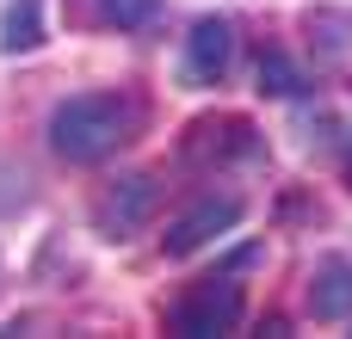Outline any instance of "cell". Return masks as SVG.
<instances>
[{"label": "cell", "mask_w": 352, "mask_h": 339, "mask_svg": "<svg viewBox=\"0 0 352 339\" xmlns=\"http://www.w3.org/2000/svg\"><path fill=\"white\" fill-rule=\"evenodd\" d=\"M155 204H161V179H155V173H124V179L93 204V229H99L105 241H130V235L155 216Z\"/></svg>", "instance_id": "obj_3"}, {"label": "cell", "mask_w": 352, "mask_h": 339, "mask_svg": "<svg viewBox=\"0 0 352 339\" xmlns=\"http://www.w3.org/2000/svg\"><path fill=\"white\" fill-rule=\"evenodd\" d=\"M93 25H118V31H142L161 19V0H87Z\"/></svg>", "instance_id": "obj_8"}, {"label": "cell", "mask_w": 352, "mask_h": 339, "mask_svg": "<svg viewBox=\"0 0 352 339\" xmlns=\"http://www.w3.org/2000/svg\"><path fill=\"white\" fill-rule=\"evenodd\" d=\"M241 309H248V296H241L235 278H204L167 309V327L186 339H210V334H229L241 321Z\"/></svg>", "instance_id": "obj_2"}, {"label": "cell", "mask_w": 352, "mask_h": 339, "mask_svg": "<svg viewBox=\"0 0 352 339\" xmlns=\"http://www.w3.org/2000/svg\"><path fill=\"white\" fill-rule=\"evenodd\" d=\"M43 43V0H12L6 6V25H0V49L6 56H25Z\"/></svg>", "instance_id": "obj_7"}, {"label": "cell", "mask_w": 352, "mask_h": 339, "mask_svg": "<svg viewBox=\"0 0 352 339\" xmlns=\"http://www.w3.org/2000/svg\"><path fill=\"white\" fill-rule=\"evenodd\" d=\"M346 173H352V148H346Z\"/></svg>", "instance_id": "obj_10"}, {"label": "cell", "mask_w": 352, "mask_h": 339, "mask_svg": "<svg viewBox=\"0 0 352 339\" xmlns=\"http://www.w3.org/2000/svg\"><path fill=\"white\" fill-rule=\"evenodd\" d=\"M309 315L316 321H352V259H322L309 278Z\"/></svg>", "instance_id": "obj_6"}, {"label": "cell", "mask_w": 352, "mask_h": 339, "mask_svg": "<svg viewBox=\"0 0 352 339\" xmlns=\"http://www.w3.org/2000/svg\"><path fill=\"white\" fill-rule=\"evenodd\" d=\"M142 124H148V105L136 93H74L50 111V148L68 167H93L124 142H136Z\"/></svg>", "instance_id": "obj_1"}, {"label": "cell", "mask_w": 352, "mask_h": 339, "mask_svg": "<svg viewBox=\"0 0 352 339\" xmlns=\"http://www.w3.org/2000/svg\"><path fill=\"white\" fill-rule=\"evenodd\" d=\"M229 62H235V19H223V12L198 19L192 37H186V49H179L186 86H217V80L229 74Z\"/></svg>", "instance_id": "obj_5"}, {"label": "cell", "mask_w": 352, "mask_h": 339, "mask_svg": "<svg viewBox=\"0 0 352 339\" xmlns=\"http://www.w3.org/2000/svg\"><path fill=\"white\" fill-rule=\"evenodd\" d=\"M303 86H309V74H303L285 49H266V56H260V93H272V99H297Z\"/></svg>", "instance_id": "obj_9"}, {"label": "cell", "mask_w": 352, "mask_h": 339, "mask_svg": "<svg viewBox=\"0 0 352 339\" xmlns=\"http://www.w3.org/2000/svg\"><path fill=\"white\" fill-rule=\"evenodd\" d=\"M241 222V198L235 191H204L186 216H173V229L161 235V247H167V259H192L198 247H210L217 235H229Z\"/></svg>", "instance_id": "obj_4"}]
</instances>
